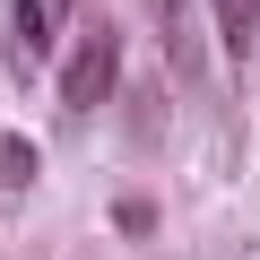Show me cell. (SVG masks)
<instances>
[{
    "mask_svg": "<svg viewBox=\"0 0 260 260\" xmlns=\"http://www.w3.org/2000/svg\"><path fill=\"white\" fill-rule=\"evenodd\" d=\"M9 9H18V52L35 61V52L52 44V18H61V9H52V0H9Z\"/></svg>",
    "mask_w": 260,
    "mask_h": 260,
    "instance_id": "7a4b0ae2",
    "label": "cell"
},
{
    "mask_svg": "<svg viewBox=\"0 0 260 260\" xmlns=\"http://www.w3.org/2000/svg\"><path fill=\"white\" fill-rule=\"evenodd\" d=\"M217 26H225V52H251V35H260V0H217Z\"/></svg>",
    "mask_w": 260,
    "mask_h": 260,
    "instance_id": "3957f363",
    "label": "cell"
},
{
    "mask_svg": "<svg viewBox=\"0 0 260 260\" xmlns=\"http://www.w3.org/2000/svg\"><path fill=\"white\" fill-rule=\"evenodd\" d=\"M113 78H121V35L95 26V35H78V52L61 61V104H70V113H95V104L113 95Z\"/></svg>",
    "mask_w": 260,
    "mask_h": 260,
    "instance_id": "6da1fadb",
    "label": "cell"
}]
</instances>
